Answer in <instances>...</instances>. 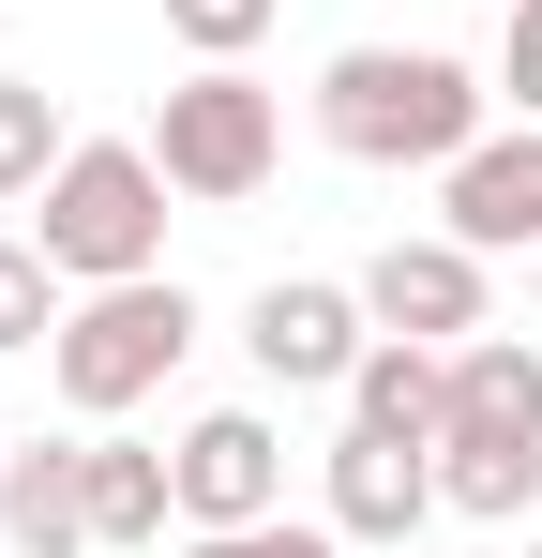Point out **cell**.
<instances>
[{"label": "cell", "instance_id": "8992f818", "mask_svg": "<svg viewBox=\"0 0 542 558\" xmlns=\"http://www.w3.org/2000/svg\"><path fill=\"white\" fill-rule=\"evenodd\" d=\"M361 317L377 332H422V348H467V332H497V257L452 242V227H392L361 257Z\"/></svg>", "mask_w": 542, "mask_h": 558}, {"label": "cell", "instance_id": "2e32d148", "mask_svg": "<svg viewBox=\"0 0 542 558\" xmlns=\"http://www.w3.org/2000/svg\"><path fill=\"white\" fill-rule=\"evenodd\" d=\"M61 317H76V287H61V257H46L30 227H0V363H15V348H46Z\"/></svg>", "mask_w": 542, "mask_h": 558}, {"label": "cell", "instance_id": "8fae6325", "mask_svg": "<svg viewBox=\"0 0 542 558\" xmlns=\"http://www.w3.org/2000/svg\"><path fill=\"white\" fill-rule=\"evenodd\" d=\"M438 438H513V453H542V332H467V348H452V423Z\"/></svg>", "mask_w": 542, "mask_h": 558}, {"label": "cell", "instance_id": "ffe728a7", "mask_svg": "<svg viewBox=\"0 0 542 558\" xmlns=\"http://www.w3.org/2000/svg\"><path fill=\"white\" fill-rule=\"evenodd\" d=\"M528 317H542V257H528Z\"/></svg>", "mask_w": 542, "mask_h": 558}, {"label": "cell", "instance_id": "6da1fadb", "mask_svg": "<svg viewBox=\"0 0 542 558\" xmlns=\"http://www.w3.org/2000/svg\"><path fill=\"white\" fill-rule=\"evenodd\" d=\"M482 106L497 92H482L452 46H332V61H317V136H332L347 167H452L467 136H497Z\"/></svg>", "mask_w": 542, "mask_h": 558}, {"label": "cell", "instance_id": "277c9868", "mask_svg": "<svg viewBox=\"0 0 542 558\" xmlns=\"http://www.w3.org/2000/svg\"><path fill=\"white\" fill-rule=\"evenodd\" d=\"M151 167H167L196 211H242V196L286 167V92L257 61H196L181 92H151Z\"/></svg>", "mask_w": 542, "mask_h": 558}, {"label": "cell", "instance_id": "44dd1931", "mask_svg": "<svg viewBox=\"0 0 542 558\" xmlns=\"http://www.w3.org/2000/svg\"><path fill=\"white\" fill-rule=\"evenodd\" d=\"M528 558H542V529H528Z\"/></svg>", "mask_w": 542, "mask_h": 558}, {"label": "cell", "instance_id": "9c48e42d", "mask_svg": "<svg viewBox=\"0 0 542 558\" xmlns=\"http://www.w3.org/2000/svg\"><path fill=\"white\" fill-rule=\"evenodd\" d=\"M438 227L482 242V257H542V121L452 151V167H438Z\"/></svg>", "mask_w": 542, "mask_h": 558}, {"label": "cell", "instance_id": "7a4b0ae2", "mask_svg": "<svg viewBox=\"0 0 542 558\" xmlns=\"http://www.w3.org/2000/svg\"><path fill=\"white\" fill-rule=\"evenodd\" d=\"M167 167H151V136H76L61 151V182L30 196V242L61 257V287H136L167 272Z\"/></svg>", "mask_w": 542, "mask_h": 558}, {"label": "cell", "instance_id": "4fadbf2b", "mask_svg": "<svg viewBox=\"0 0 542 558\" xmlns=\"http://www.w3.org/2000/svg\"><path fill=\"white\" fill-rule=\"evenodd\" d=\"M347 423H392V438H438L452 423V348H422V332H377L347 377Z\"/></svg>", "mask_w": 542, "mask_h": 558}, {"label": "cell", "instance_id": "3957f363", "mask_svg": "<svg viewBox=\"0 0 542 558\" xmlns=\"http://www.w3.org/2000/svg\"><path fill=\"white\" fill-rule=\"evenodd\" d=\"M181 348H196V287H181V272L76 287V317L46 332V392H61L76 423H136V408L181 377Z\"/></svg>", "mask_w": 542, "mask_h": 558}, {"label": "cell", "instance_id": "e0dca14e", "mask_svg": "<svg viewBox=\"0 0 542 558\" xmlns=\"http://www.w3.org/2000/svg\"><path fill=\"white\" fill-rule=\"evenodd\" d=\"M271 15H286V0H167V46L181 61H257Z\"/></svg>", "mask_w": 542, "mask_h": 558}, {"label": "cell", "instance_id": "30bf717a", "mask_svg": "<svg viewBox=\"0 0 542 558\" xmlns=\"http://www.w3.org/2000/svg\"><path fill=\"white\" fill-rule=\"evenodd\" d=\"M0 544L15 558H106L90 544V438H15L0 453Z\"/></svg>", "mask_w": 542, "mask_h": 558}, {"label": "cell", "instance_id": "ba28073f", "mask_svg": "<svg viewBox=\"0 0 542 558\" xmlns=\"http://www.w3.org/2000/svg\"><path fill=\"white\" fill-rule=\"evenodd\" d=\"M181 468V529H271L286 513V423L271 408H196L167 438Z\"/></svg>", "mask_w": 542, "mask_h": 558}, {"label": "cell", "instance_id": "7c38bea8", "mask_svg": "<svg viewBox=\"0 0 542 558\" xmlns=\"http://www.w3.org/2000/svg\"><path fill=\"white\" fill-rule=\"evenodd\" d=\"M167 529H181V468L151 438H121V423H90V544L136 558V544H167Z\"/></svg>", "mask_w": 542, "mask_h": 558}, {"label": "cell", "instance_id": "52a82bcc", "mask_svg": "<svg viewBox=\"0 0 542 558\" xmlns=\"http://www.w3.org/2000/svg\"><path fill=\"white\" fill-rule=\"evenodd\" d=\"M242 348H257L271 392H347L361 348H377V317H361V272H271L242 302Z\"/></svg>", "mask_w": 542, "mask_h": 558}, {"label": "cell", "instance_id": "9a60e30c", "mask_svg": "<svg viewBox=\"0 0 542 558\" xmlns=\"http://www.w3.org/2000/svg\"><path fill=\"white\" fill-rule=\"evenodd\" d=\"M61 151H76V121L46 76H0V211H30V196L61 182Z\"/></svg>", "mask_w": 542, "mask_h": 558}, {"label": "cell", "instance_id": "5bb4252c", "mask_svg": "<svg viewBox=\"0 0 542 558\" xmlns=\"http://www.w3.org/2000/svg\"><path fill=\"white\" fill-rule=\"evenodd\" d=\"M542 498V453H513V438H438V513H467V529H513Z\"/></svg>", "mask_w": 542, "mask_h": 558}, {"label": "cell", "instance_id": "d6986e66", "mask_svg": "<svg viewBox=\"0 0 542 558\" xmlns=\"http://www.w3.org/2000/svg\"><path fill=\"white\" fill-rule=\"evenodd\" d=\"M497 92L542 121V0H497Z\"/></svg>", "mask_w": 542, "mask_h": 558}, {"label": "cell", "instance_id": "5b68a950", "mask_svg": "<svg viewBox=\"0 0 542 558\" xmlns=\"http://www.w3.org/2000/svg\"><path fill=\"white\" fill-rule=\"evenodd\" d=\"M317 513L347 529V558H422V529H438V438L347 423V438L317 453Z\"/></svg>", "mask_w": 542, "mask_h": 558}, {"label": "cell", "instance_id": "ac0fdd59", "mask_svg": "<svg viewBox=\"0 0 542 558\" xmlns=\"http://www.w3.org/2000/svg\"><path fill=\"white\" fill-rule=\"evenodd\" d=\"M181 558H347L332 513H271V529H181Z\"/></svg>", "mask_w": 542, "mask_h": 558}]
</instances>
